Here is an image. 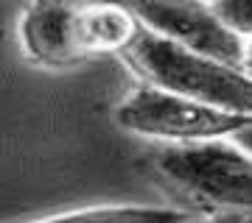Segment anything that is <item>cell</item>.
Segmentation results:
<instances>
[{"mask_svg": "<svg viewBox=\"0 0 252 223\" xmlns=\"http://www.w3.org/2000/svg\"><path fill=\"white\" fill-rule=\"evenodd\" d=\"M121 59L149 87L252 117V75L140 28Z\"/></svg>", "mask_w": 252, "mask_h": 223, "instance_id": "6da1fadb", "label": "cell"}, {"mask_svg": "<svg viewBox=\"0 0 252 223\" xmlns=\"http://www.w3.org/2000/svg\"><path fill=\"white\" fill-rule=\"evenodd\" d=\"M154 173L213 218L252 221V156L230 140L165 145L154 156Z\"/></svg>", "mask_w": 252, "mask_h": 223, "instance_id": "7a4b0ae2", "label": "cell"}, {"mask_svg": "<svg viewBox=\"0 0 252 223\" xmlns=\"http://www.w3.org/2000/svg\"><path fill=\"white\" fill-rule=\"evenodd\" d=\"M247 120V115L205 106L149 84L132 89L115 109V123L124 131L168 145L230 140Z\"/></svg>", "mask_w": 252, "mask_h": 223, "instance_id": "3957f363", "label": "cell"}, {"mask_svg": "<svg viewBox=\"0 0 252 223\" xmlns=\"http://www.w3.org/2000/svg\"><path fill=\"white\" fill-rule=\"evenodd\" d=\"M135 14L140 28L210 56L230 67L244 64V39L221 23L207 0H115Z\"/></svg>", "mask_w": 252, "mask_h": 223, "instance_id": "277c9868", "label": "cell"}, {"mask_svg": "<svg viewBox=\"0 0 252 223\" xmlns=\"http://www.w3.org/2000/svg\"><path fill=\"white\" fill-rule=\"evenodd\" d=\"M87 0H28L17 23L20 48L39 67H73L87 59L81 11Z\"/></svg>", "mask_w": 252, "mask_h": 223, "instance_id": "5b68a950", "label": "cell"}, {"mask_svg": "<svg viewBox=\"0 0 252 223\" xmlns=\"http://www.w3.org/2000/svg\"><path fill=\"white\" fill-rule=\"evenodd\" d=\"M140 31L135 14L115 0H87L81 11V42L87 59L107 53H124Z\"/></svg>", "mask_w": 252, "mask_h": 223, "instance_id": "8992f818", "label": "cell"}, {"mask_svg": "<svg viewBox=\"0 0 252 223\" xmlns=\"http://www.w3.org/2000/svg\"><path fill=\"white\" fill-rule=\"evenodd\" d=\"M196 218L188 209L177 206H149V204H109V206H87L73 212L51 215L31 223H190Z\"/></svg>", "mask_w": 252, "mask_h": 223, "instance_id": "52a82bcc", "label": "cell"}, {"mask_svg": "<svg viewBox=\"0 0 252 223\" xmlns=\"http://www.w3.org/2000/svg\"><path fill=\"white\" fill-rule=\"evenodd\" d=\"M213 11L244 42L252 39V0H213Z\"/></svg>", "mask_w": 252, "mask_h": 223, "instance_id": "ba28073f", "label": "cell"}, {"mask_svg": "<svg viewBox=\"0 0 252 223\" xmlns=\"http://www.w3.org/2000/svg\"><path fill=\"white\" fill-rule=\"evenodd\" d=\"M230 143H235L244 153H250V156H252V117L233 134V137H230Z\"/></svg>", "mask_w": 252, "mask_h": 223, "instance_id": "9c48e42d", "label": "cell"}, {"mask_svg": "<svg viewBox=\"0 0 252 223\" xmlns=\"http://www.w3.org/2000/svg\"><path fill=\"white\" fill-rule=\"evenodd\" d=\"M241 70L247 73V75H252V39L244 42V64H241Z\"/></svg>", "mask_w": 252, "mask_h": 223, "instance_id": "30bf717a", "label": "cell"}, {"mask_svg": "<svg viewBox=\"0 0 252 223\" xmlns=\"http://www.w3.org/2000/svg\"><path fill=\"white\" fill-rule=\"evenodd\" d=\"M190 223H252V221H244V218H205V221H199V218H193Z\"/></svg>", "mask_w": 252, "mask_h": 223, "instance_id": "8fae6325", "label": "cell"}, {"mask_svg": "<svg viewBox=\"0 0 252 223\" xmlns=\"http://www.w3.org/2000/svg\"><path fill=\"white\" fill-rule=\"evenodd\" d=\"M207 3H213V0H207Z\"/></svg>", "mask_w": 252, "mask_h": 223, "instance_id": "7c38bea8", "label": "cell"}]
</instances>
